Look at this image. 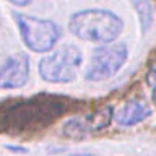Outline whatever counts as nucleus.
<instances>
[{
	"instance_id": "nucleus-13",
	"label": "nucleus",
	"mask_w": 156,
	"mask_h": 156,
	"mask_svg": "<svg viewBox=\"0 0 156 156\" xmlns=\"http://www.w3.org/2000/svg\"><path fill=\"white\" fill-rule=\"evenodd\" d=\"M68 156H94L91 153H81V154H68Z\"/></svg>"
},
{
	"instance_id": "nucleus-11",
	"label": "nucleus",
	"mask_w": 156,
	"mask_h": 156,
	"mask_svg": "<svg viewBox=\"0 0 156 156\" xmlns=\"http://www.w3.org/2000/svg\"><path fill=\"white\" fill-rule=\"evenodd\" d=\"M7 150L15 151V153H26V148H21V146H15V145H7Z\"/></svg>"
},
{
	"instance_id": "nucleus-5",
	"label": "nucleus",
	"mask_w": 156,
	"mask_h": 156,
	"mask_svg": "<svg viewBox=\"0 0 156 156\" xmlns=\"http://www.w3.org/2000/svg\"><path fill=\"white\" fill-rule=\"evenodd\" d=\"M127 58H129V49L124 42L112 41L107 44H101L91 54L85 78L94 83L111 80L125 65Z\"/></svg>"
},
{
	"instance_id": "nucleus-7",
	"label": "nucleus",
	"mask_w": 156,
	"mask_h": 156,
	"mask_svg": "<svg viewBox=\"0 0 156 156\" xmlns=\"http://www.w3.org/2000/svg\"><path fill=\"white\" fill-rule=\"evenodd\" d=\"M151 115V107L145 99H130L114 112V120L122 127H133Z\"/></svg>"
},
{
	"instance_id": "nucleus-1",
	"label": "nucleus",
	"mask_w": 156,
	"mask_h": 156,
	"mask_svg": "<svg viewBox=\"0 0 156 156\" xmlns=\"http://www.w3.org/2000/svg\"><path fill=\"white\" fill-rule=\"evenodd\" d=\"M76 104L72 98L52 93L5 101L0 106V133L24 136L42 132Z\"/></svg>"
},
{
	"instance_id": "nucleus-9",
	"label": "nucleus",
	"mask_w": 156,
	"mask_h": 156,
	"mask_svg": "<svg viewBox=\"0 0 156 156\" xmlns=\"http://www.w3.org/2000/svg\"><path fill=\"white\" fill-rule=\"evenodd\" d=\"M132 3H133V7L136 10L143 33L150 31V28L153 26V10H151L150 2L148 0H132Z\"/></svg>"
},
{
	"instance_id": "nucleus-6",
	"label": "nucleus",
	"mask_w": 156,
	"mask_h": 156,
	"mask_svg": "<svg viewBox=\"0 0 156 156\" xmlns=\"http://www.w3.org/2000/svg\"><path fill=\"white\" fill-rule=\"evenodd\" d=\"M29 57L24 52L8 55L0 65V90H18L29 78Z\"/></svg>"
},
{
	"instance_id": "nucleus-3",
	"label": "nucleus",
	"mask_w": 156,
	"mask_h": 156,
	"mask_svg": "<svg viewBox=\"0 0 156 156\" xmlns=\"http://www.w3.org/2000/svg\"><path fill=\"white\" fill-rule=\"evenodd\" d=\"M81 63V49L75 44H63L52 54L41 58L37 65V72L39 76L46 83L65 85V83H72L76 78Z\"/></svg>"
},
{
	"instance_id": "nucleus-10",
	"label": "nucleus",
	"mask_w": 156,
	"mask_h": 156,
	"mask_svg": "<svg viewBox=\"0 0 156 156\" xmlns=\"http://www.w3.org/2000/svg\"><path fill=\"white\" fill-rule=\"evenodd\" d=\"M8 3L15 5V7H28L29 3L33 2V0H7Z\"/></svg>"
},
{
	"instance_id": "nucleus-14",
	"label": "nucleus",
	"mask_w": 156,
	"mask_h": 156,
	"mask_svg": "<svg viewBox=\"0 0 156 156\" xmlns=\"http://www.w3.org/2000/svg\"><path fill=\"white\" fill-rule=\"evenodd\" d=\"M0 29H2V18H0Z\"/></svg>"
},
{
	"instance_id": "nucleus-8",
	"label": "nucleus",
	"mask_w": 156,
	"mask_h": 156,
	"mask_svg": "<svg viewBox=\"0 0 156 156\" xmlns=\"http://www.w3.org/2000/svg\"><path fill=\"white\" fill-rule=\"evenodd\" d=\"M112 119H114V109H112V106L99 107V109L93 111L91 114L85 115V120L88 124V129H90V133L107 129L109 124L112 122Z\"/></svg>"
},
{
	"instance_id": "nucleus-12",
	"label": "nucleus",
	"mask_w": 156,
	"mask_h": 156,
	"mask_svg": "<svg viewBox=\"0 0 156 156\" xmlns=\"http://www.w3.org/2000/svg\"><path fill=\"white\" fill-rule=\"evenodd\" d=\"M151 90H153V91H151V99H153V102L156 104V85L151 86Z\"/></svg>"
},
{
	"instance_id": "nucleus-4",
	"label": "nucleus",
	"mask_w": 156,
	"mask_h": 156,
	"mask_svg": "<svg viewBox=\"0 0 156 156\" xmlns=\"http://www.w3.org/2000/svg\"><path fill=\"white\" fill-rule=\"evenodd\" d=\"M23 44L29 51L44 54L55 47L60 39L62 29L52 20H44L24 13H13Z\"/></svg>"
},
{
	"instance_id": "nucleus-2",
	"label": "nucleus",
	"mask_w": 156,
	"mask_h": 156,
	"mask_svg": "<svg viewBox=\"0 0 156 156\" xmlns=\"http://www.w3.org/2000/svg\"><path fill=\"white\" fill-rule=\"evenodd\" d=\"M68 31L75 37L90 42L107 44L115 41L124 31L119 15L104 8H86L73 13L68 20Z\"/></svg>"
}]
</instances>
